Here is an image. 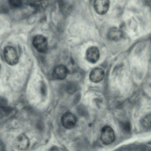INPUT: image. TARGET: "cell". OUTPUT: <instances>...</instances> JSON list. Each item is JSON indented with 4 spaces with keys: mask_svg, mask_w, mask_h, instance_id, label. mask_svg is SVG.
<instances>
[{
    "mask_svg": "<svg viewBox=\"0 0 151 151\" xmlns=\"http://www.w3.org/2000/svg\"><path fill=\"white\" fill-rule=\"evenodd\" d=\"M101 139L102 143L106 145L113 143L115 139V135L113 129L110 126H106L101 129Z\"/></svg>",
    "mask_w": 151,
    "mask_h": 151,
    "instance_id": "cell-1",
    "label": "cell"
},
{
    "mask_svg": "<svg viewBox=\"0 0 151 151\" xmlns=\"http://www.w3.org/2000/svg\"><path fill=\"white\" fill-rule=\"evenodd\" d=\"M5 59L7 63L10 65L17 64L19 60L18 55L15 49L11 46L6 47L4 51Z\"/></svg>",
    "mask_w": 151,
    "mask_h": 151,
    "instance_id": "cell-2",
    "label": "cell"
},
{
    "mask_svg": "<svg viewBox=\"0 0 151 151\" xmlns=\"http://www.w3.org/2000/svg\"><path fill=\"white\" fill-rule=\"evenodd\" d=\"M33 46L39 52L43 53L46 52L48 48L47 41L46 37L41 35L35 36L32 40Z\"/></svg>",
    "mask_w": 151,
    "mask_h": 151,
    "instance_id": "cell-3",
    "label": "cell"
},
{
    "mask_svg": "<svg viewBox=\"0 0 151 151\" xmlns=\"http://www.w3.org/2000/svg\"><path fill=\"white\" fill-rule=\"evenodd\" d=\"M77 119L75 115L70 112L64 113L62 116L61 122L62 126L67 129H70L75 126Z\"/></svg>",
    "mask_w": 151,
    "mask_h": 151,
    "instance_id": "cell-4",
    "label": "cell"
},
{
    "mask_svg": "<svg viewBox=\"0 0 151 151\" xmlns=\"http://www.w3.org/2000/svg\"><path fill=\"white\" fill-rule=\"evenodd\" d=\"M109 0H94L93 6L95 11L99 14H104L108 11L109 7Z\"/></svg>",
    "mask_w": 151,
    "mask_h": 151,
    "instance_id": "cell-5",
    "label": "cell"
},
{
    "mask_svg": "<svg viewBox=\"0 0 151 151\" xmlns=\"http://www.w3.org/2000/svg\"><path fill=\"white\" fill-rule=\"evenodd\" d=\"M14 143L18 149L25 150L29 147L30 142L29 138L23 133L17 137L15 140Z\"/></svg>",
    "mask_w": 151,
    "mask_h": 151,
    "instance_id": "cell-6",
    "label": "cell"
},
{
    "mask_svg": "<svg viewBox=\"0 0 151 151\" xmlns=\"http://www.w3.org/2000/svg\"><path fill=\"white\" fill-rule=\"evenodd\" d=\"M100 57V52L98 48L95 46L89 47L86 52V58L87 60L92 63H96Z\"/></svg>",
    "mask_w": 151,
    "mask_h": 151,
    "instance_id": "cell-7",
    "label": "cell"
},
{
    "mask_svg": "<svg viewBox=\"0 0 151 151\" xmlns=\"http://www.w3.org/2000/svg\"><path fill=\"white\" fill-rule=\"evenodd\" d=\"M68 73V70L64 65H60L55 67L54 69L52 75L54 78L59 80L65 79Z\"/></svg>",
    "mask_w": 151,
    "mask_h": 151,
    "instance_id": "cell-8",
    "label": "cell"
},
{
    "mask_svg": "<svg viewBox=\"0 0 151 151\" xmlns=\"http://www.w3.org/2000/svg\"><path fill=\"white\" fill-rule=\"evenodd\" d=\"M104 75V71L103 69L96 67L91 71L89 75V79L92 82L98 83L103 79Z\"/></svg>",
    "mask_w": 151,
    "mask_h": 151,
    "instance_id": "cell-9",
    "label": "cell"
},
{
    "mask_svg": "<svg viewBox=\"0 0 151 151\" xmlns=\"http://www.w3.org/2000/svg\"><path fill=\"white\" fill-rule=\"evenodd\" d=\"M60 7L62 13L67 15L71 11L73 6L74 0H60Z\"/></svg>",
    "mask_w": 151,
    "mask_h": 151,
    "instance_id": "cell-10",
    "label": "cell"
},
{
    "mask_svg": "<svg viewBox=\"0 0 151 151\" xmlns=\"http://www.w3.org/2000/svg\"><path fill=\"white\" fill-rule=\"evenodd\" d=\"M108 38L110 40L113 41H118L122 37V31L118 28L112 27L109 30L107 34Z\"/></svg>",
    "mask_w": 151,
    "mask_h": 151,
    "instance_id": "cell-11",
    "label": "cell"
},
{
    "mask_svg": "<svg viewBox=\"0 0 151 151\" xmlns=\"http://www.w3.org/2000/svg\"><path fill=\"white\" fill-rule=\"evenodd\" d=\"M141 123L145 128L149 129H151V114L145 115L142 119Z\"/></svg>",
    "mask_w": 151,
    "mask_h": 151,
    "instance_id": "cell-12",
    "label": "cell"
},
{
    "mask_svg": "<svg viewBox=\"0 0 151 151\" xmlns=\"http://www.w3.org/2000/svg\"><path fill=\"white\" fill-rule=\"evenodd\" d=\"M10 5L14 8L20 7L22 4V0H8Z\"/></svg>",
    "mask_w": 151,
    "mask_h": 151,
    "instance_id": "cell-13",
    "label": "cell"
},
{
    "mask_svg": "<svg viewBox=\"0 0 151 151\" xmlns=\"http://www.w3.org/2000/svg\"><path fill=\"white\" fill-rule=\"evenodd\" d=\"M122 128L126 132H129L131 130L130 123L128 122H126L122 123Z\"/></svg>",
    "mask_w": 151,
    "mask_h": 151,
    "instance_id": "cell-14",
    "label": "cell"
},
{
    "mask_svg": "<svg viewBox=\"0 0 151 151\" xmlns=\"http://www.w3.org/2000/svg\"><path fill=\"white\" fill-rule=\"evenodd\" d=\"M41 90L42 94L43 95H45L46 93V89L44 84H42V85Z\"/></svg>",
    "mask_w": 151,
    "mask_h": 151,
    "instance_id": "cell-15",
    "label": "cell"
}]
</instances>
